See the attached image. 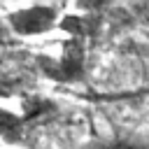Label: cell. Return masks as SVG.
I'll use <instances>...</instances> for the list:
<instances>
[{
  "label": "cell",
  "instance_id": "6da1fadb",
  "mask_svg": "<svg viewBox=\"0 0 149 149\" xmlns=\"http://www.w3.org/2000/svg\"><path fill=\"white\" fill-rule=\"evenodd\" d=\"M40 72L56 84H79L86 81V49L81 40L68 37L61 42V56L37 54L35 58Z\"/></svg>",
  "mask_w": 149,
  "mask_h": 149
},
{
  "label": "cell",
  "instance_id": "7a4b0ae2",
  "mask_svg": "<svg viewBox=\"0 0 149 149\" xmlns=\"http://www.w3.org/2000/svg\"><path fill=\"white\" fill-rule=\"evenodd\" d=\"M58 9L54 5H30L7 14V23L16 35H44L58 28Z\"/></svg>",
  "mask_w": 149,
  "mask_h": 149
},
{
  "label": "cell",
  "instance_id": "3957f363",
  "mask_svg": "<svg viewBox=\"0 0 149 149\" xmlns=\"http://www.w3.org/2000/svg\"><path fill=\"white\" fill-rule=\"evenodd\" d=\"M58 112V105L47 98V95H23L21 98V116L28 126H35V123H42L47 119H51L54 114Z\"/></svg>",
  "mask_w": 149,
  "mask_h": 149
},
{
  "label": "cell",
  "instance_id": "277c9868",
  "mask_svg": "<svg viewBox=\"0 0 149 149\" xmlns=\"http://www.w3.org/2000/svg\"><path fill=\"white\" fill-rule=\"evenodd\" d=\"M30 133V126L23 121L21 114L0 107V140L7 144H23Z\"/></svg>",
  "mask_w": 149,
  "mask_h": 149
},
{
  "label": "cell",
  "instance_id": "5b68a950",
  "mask_svg": "<svg viewBox=\"0 0 149 149\" xmlns=\"http://www.w3.org/2000/svg\"><path fill=\"white\" fill-rule=\"evenodd\" d=\"M58 30L68 33V37H74V40L86 42L98 30V19L91 16V14H65L58 21Z\"/></svg>",
  "mask_w": 149,
  "mask_h": 149
},
{
  "label": "cell",
  "instance_id": "8992f818",
  "mask_svg": "<svg viewBox=\"0 0 149 149\" xmlns=\"http://www.w3.org/2000/svg\"><path fill=\"white\" fill-rule=\"evenodd\" d=\"M88 149H149V140H142L135 135H116L109 140L93 142Z\"/></svg>",
  "mask_w": 149,
  "mask_h": 149
},
{
  "label": "cell",
  "instance_id": "52a82bcc",
  "mask_svg": "<svg viewBox=\"0 0 149 149\" xmlns=\"http://www.w3.org/2000/svg\"><path fill=\"white\" fill-rule=\"evenodd\" d=\"M14 91H16V81L0 72V98H12Z\"/></svg>",
  "mask_w": 149,
  "mask_h": 149
}]
</instances>
